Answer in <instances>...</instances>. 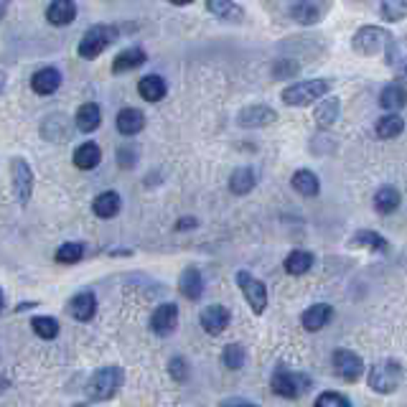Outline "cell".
Instances as JSON below:
<instances>
[{
	"label": "cell",
	"mask_w": 407,
	"mask_h": 407,
	"mask_svg": "<svg viewBox=\"0 0 407 407\" xmlns=\"http://www.w3.org/2000/svg\"><path fill=\"white\" fill-rule=\"evenodd\" d=\"M122 382H125V372L120 369V367H104V369H97L92 374L84 392H87L89 400L104 402V400H112L120 392Z\"/></svg>",
	"instance_id": "1"
},
{
	"label": "cell",
	"mask_w": 407,
	"mask_h": 407,
	"mask_svg": "<svg viewBox=\"0 0 407 407\" xmlns=\"http://www.w3.org/2000/svg\"><path fill=\"white\" fill-rule=\"evenodd\" d=\"M331 84L326 79H308V81H298V84H290L280 92V99L288 107H305V104L319 102L321 97L328 95Z\"/></svg>",
	"instance_id": "2"
},
{
	"label": "cell",
	"mask_w": 407,
	"mask_h": 407,
	"mask_svg": "<svg viewBox=\"0 0 407 407\" xmlns=\"http://www.w3.org/2000/svg\"><path fill=\"white\" fill-rule=\"evenodd\" d=\"M354 51L359 56H377L379 51L385 49H392V33L382 26H362V29L354 33Z\"/></svg>",
	"instance_id": "3"
},
{
	"label": "cell",
	"mask_w": 407,
	"mask_h": 407,
	"mask_svg": "<svg viewBox=\"0 0 407 407\" xmlns=\"http://www.w3.org/2000/svg\"><path fill=\"white\" fill-rule=\"evenodd\" d=\"M120 38V29L118 26H92V29L81 36L79 41V56L81 59H97L99 54L112 46Z\"/></svg>",
	"instance_id": "4"
},
{
	"label": "cell",
	"mask_w": 407,
	"mask_h": 407,
	"mask_svg": "<svg viewBox=\"0 0 407 407\" xmlns=\"http://www.w3.org/2000/svg\"><path fill=\"white\" fill-rule=\"evenodd\" d=\"M400 379H402L400 362H394V359H385V362L372 364L369 379H367V382H369V387L374 390V392L390 394L400 387Z\"/></svg>",
	"instance_id": "5"
},
{
	"label": "cell",
	"mask_w": 407,
	"mask_h": 407,
	"mask_svg": "<svg viewBox=\"0 0 407 407\" xmlns=\"http://www.w3.org/2000/svg\"><path fill=\"white\" fill-rule=\"evenodd\" d=\"M10 184H13L15 201L26 207L33 193V170H31L26 158H13L10 161Z\"/></svg>",
	"instance_id": "6"
},
{
	"label": "cell",
	"mask_w": 407,
	"mask_h": 407,
	"mask_svg": "<svg viewBox=\"0 0 407 407\" xmlns=\"http://www.w3.org/2000/svg\"><path fill=\"white\" fill-rule=\"evenodd\" d=\"M237 285L239 290H242L244 301L250 303L252 313H265L267 308V288L262 285V282L255 278V275H250L247 270H239L237 273Z\"/></svg>",
	"instance_id": "7"
},
{
	"label": "cell",
	"mask_w": 407,
	"mask_h": 407,
	"mask_svg": "<svg viewBox=\"0 0 407 407\" xmlns=\"http://www.w3.org/2000/svg\"><path fill=\"white\" fill-rule=\"evenodd\" d=\"M275 394H280L285 400H296L301 394L311 387V379L305 377V374H298V372H278L270 382Z\"/></svg>",
	"instance_id": "8"
},
{
	"label": "cell",
	"mask_w": 407,
	"mask_h": 407,
	"mask_svg": "<svg viewBox=\"0 0 407 407\" xmlns=\"http://www.w3.org/2000/svg\"><path fill=\"white\" fill-rule=\"evenodd\" d=\"M333 372L344 382H356L364 374L362 356L356 354V351H349V349H336L333 351Z\"/></svg>",
	"instance_id": "9"
},
{
	"label": "cell",
	"mask_w": 407,
	"mask_h": 407,
	"mask_svg": "<svg viewBox=\"0 0 407 407\" xmlns=\"http://www.w3.org/2000/svg\"><path fill=\"white\" fill-rule=\"evenodd\" d=\"M278 120V112L267 104H250L237 115L239 127H267Z\"/></svg>",
	"instance_id": "10"
},
{
	"label": "cell",
	"mask_w": 407,
	"mask_h": 407,
	"mask_svg": "<svg viewBox=\"0 0 407 407\" xmlns=\"http://www.w3.org/2000/svg\"><path fill=\"white\" fill-rule=\"evenodd\" d=\"M178 324V308L173 303H163L158 305L153 316H150V328L158 333V336H168Z\"/></svg>",
	"instance_id": "11"
},
{
	"label": "cell",
	"mask_w": 407,
	"mask_h": 407,
	"mask_svg": "<svg viewBox=\"0 0 407 407\" xmlns=\"http://www.w3.org/2000/svg\"><path fill=\"white\" fill-rule=\"evenodd\" d=\"M31 87H33V92H36V95H44V97L54 95V92L61 87L59 69H54V67L38 69L36 74L31 77Z\"/></svg>",
	"instance_id": "12"
},
{
	"label": "cell",
	"mask_w": 407,
	"mask_h": 407,
	"mask_svg": "<svg viewBox=\"0 0 407 407\" xmlns=\"http://www.w3.org/2000/svg\"><path fill=\"white\" fill-rule=\"evenodd\" d=\"M230 326V311L224 305H209L207 311L201 313V328L212 336H219Z\"/></svg>",
	"instance_id": "13"
},
{
	"label": "cell",
	"mask_w": 407,
	"mask_h": 407,
	"mask_svg": "<svg viewBox=\"0 0 407 407\" xmlns=\"http://www.w3.org/2000/svg\"><path fill=\"white\" fill-rule=\"evenodd\" d=\"M178 290L181 296L189 298V301H199L204 296V278L196 267H186L181 273V280H178Z\"/></svg>",
	"instance_id": "14"
},
{
	"label": "cell",
	"mask_w": 407,
	"mask_h": 407,
	"mask_svg": "<svg viewBox=\"0 0 407 407\" xmlns=\"http://www.w3.org/2000/svg\"><path fill=\"white\" fill-rule=\"evenodd\" d=\"M145 51H143L141 46H127L125 51H120L112 61V72L115 74H122V72H130V69H138L145 64Z\"/></svg>",
	"instance_id": "15"
},
{
	"label": "cell",
	"mask_w": 407,
	"mask_h": 407,
	"mask_svg": "<svg viewBox=\"0 0 407 407\" xmlns=\"http://www.w3.org/2000/svg\"><path fill=\"white\" fill-rule=\"evenodd\" d=\"M46 18L51 26H69L77 18L74 0H51V6L46 8Z\"/></svg>",
	"instance_id": "16"
},
{
	"label": "cell",
	"mask_w": 407,
	"mask_h": 407,
	"mask_svg": "<svg viewBox=\"0 0 407 407\" xmlns=\"http://www.w3.org/2000/svg\"><path fill=\"white\" fill-rule=\"evenodd\" d=\"M407 102V92H405V81L397 79L392 81V84H387L385 89H382V95H379V104L385 107L387 112H397L402 110Z\"/></svg>",
	"instance_id": "17"
},
{
	"label": "cell",
	"mask_w": 407,
	"mask_h": 407,
	"mask_svg": "<svg viewBox=\"0 0 407 407\" xmlns=\"http://www.w3.org/2000/svg\"><path fill=\"white\" fill-rule=\"evenodd\" d=\"M120 209H122V201H120L118 191H102L99 196H95V201H92V212H95L99 219H112V216H118Z\"/></svg>",
	"instance_id": "18"
},
{
	"label": "cell",
	"mask_w": 407,
	"mask_h": 407,
	"mask_svg": "<svg viewBox=\"0 0 407 407\" xmlns=\"http://www.w3.org/2000/svg\"><path fill=\"white\" fill-rule=\"evenodd\" d=\"M69 313L74 316L77 321H92L95 319V313H97V298L95 293H77L74 298H72V303H69Z\"/></svg>",
	"instance_id": "19"
},
{
	"label": "cell",
	"mask_w": 407,
	"mask_h": 407,
	"mask_svg": "<svg viewBox=\"0 0 407 407\" xmlns=\"http://www.w3.org/2000/svg\"><path fill=\"white\" fill-rule=\"evenodd\" d=\"M145 127V115L138 107H125L118 112V130L122 135H138Z\"/></svg>",
	"instance_id": "20"
},
{
	"label": "cell",
	"mask_w": 407,
	"mask_h": 407,
	"mask_svg": "<svg viewBox=\"0 0 407 407\" xmlns=\"http://www.w3.org/2000/svg\"><path fill=\"white\" fill-rule=\"evenodd\" d=\"M77 127H79L81 133H95L99 122H102V110H99V104L95 102H84L77 110Z\"/></svg>",
	"instance_id": "21"
},
{
	"label": "cell",
	"mask_w": 407,
	"mask_h": 407,
	"mask_svg": "<svg viewBox=\"0 0 407 407\" xmlns=\"http://www.w3.org/2000/svg\"><path fill=\"white\" fill-rule=\"evenodd\" d=\"M138 92H141L145 102H161L163 97L168 95V87H166V81L158 74H148L138 81Z\"/></svg>",
	"instance_id": "22"
},
{
	"label": "cell",
	"mask_w": 407,
	"mask_h": 407,
	"mask_svg": "<svg viewBox=\"0 0 407 407\" xmlns=\"http://www.w3.org/2000/svg\"><path fill=\"white\" fill-rule=\"evenodd\" d=\"M331 316H333L331 305H326V303L311 305V308L303 313V328L305 331H321V328L331 321Z\"/></svg>",
	"instance_id": "23"
},
{
	"label": "cell",
	"mask_w": 407,
	"mask_h": 407,
	"mask_svg": "<svg viewBox=\"0 0 407 407\" xmlns=\"http://www.w3.org/2000/svg\"><path fill=\"white\" fill-rule=\"evenodd\" d=\"M207 8L216 18H222V21H230V23L244 21V10L234 0H207Z\"/></svg>",
	"instance_id": "24"
},
{
	"label": "cell",
	"mask_w": 407,
	"mask_h": 407,
	"mask_svg": "<svg viewBox=\"0 0 407 407\" xmlns=\"http://www.w3.org/2000/svg\"><path fill=\"white\" fill-rule=\"evenodd\" d=\"M402 130H405V120H402L397 112H387L385 118H379L377 125H374V133H377V138H382V141H392V138H397Z\"/></svg>",
	"instance_id": "25"
},
{
	"label": "cell",
	"mask_w": 407,
	"mask_h": 407,
	"mask_svg": "<svg viewBox=\"0 0 407 407\" xmlns=\"http://www.w3.org/2000/svg\"><path fill=\"white\" fill-rule=\"evenodd\" d=\"M99 161H102V150H99L97 143H84V145H79V148L74 150V166L81 170L97 168Z\"/></svg>",
	"instance_id": "26"
},
{
	"label": "cell",
	"mask_w": 407,
	"mask_h": 407,
	"mask_svg": "<svg viewBox=\"0 0 407 407\" xmlns=\"http://www.w3.org/2000/svg\"><path fill=\"white\" fill-rule=\"evenodd\" d=\"M339 107L341 104L336 97H321L319 107L313 112V118H316V122H319L321 127H331L333 122H336V118H339Z\"/></svg>",
	"instance_id": "27"
},
{
	"label": "cell",
	"mask_w": 407,
	"mask_h": 407,
	"mask_svg": "<svg viewBox=\"0 0 407 407\" xmlns=\"http://www.w3.org/2000/svg\"><path fill=\"white\" fill-rule=\"evenodd\" d=\"M293 189H296L301 196H319V191H321L319 176L308 168L296 170V176H293Z\"/></svg>",
	"instance_id": "28"
},
{
	"label": "cell",
	"mask_w": 407,
	"mask_h": 407,
	"mask_svg": "<svg viewBox=\"0 0 407 407\" xmlns=\"http://www.w3.org/2000/svg\"><path fill=\"white\" fill-rule=\"evenodd\" d=\"M255 184H257V176H255V170L247 168V166L237 168L230 178V189H232V193H237V196L250 193L252 189H255Z\"/></svg>",
	"instance_id": "29"
},
{
	"label": "cell",
	"mask_w": 407,
	"mask_h": 407,
	"mask_svg": "<svg viewBox=\"0 0 407 407\" xmlns=\"http://www.w3.org/2000/svg\"><path fill=\"white\" fill-rule=\"evenodd\" d=\"M397 207H400V191L394 186H382L374 193V209H377L379 214H392Z\"/></svg>",
	"instance_id": "30"
},
{
	"label": "cell",
	"mask_w": 407,
	"mask_h": 407,
	"mask_svg": "<svg viewBox=\"0 0 407 407\" xmlns=\"http://www.w3.org/2000/svg\"><path fill=\"white\" fill-rule=\"evenodd\" d=\"M313 267V255L311 252H305V250H293L285 257V270H288L290 275H303L308 273Z\"/></svg>",
	"instance_id": "31"
},
{
	"label": "cell",
	"mask_w": 407,
	"mask_h": 407,
	"mask_svg": "<svg viewBox=\"0 0 407 407\" xmlns=\"http://www.w3.org/2000/svg\"><path fill=\"white\" fill-rule=\"evenodd\" d=\"M31 328H33V333H36L38 339H46V341L59 336V324L51 316H33L31 319Z\"/></svg>",
	"instance_id": "32"
},
{
	"label": "cell",
	"mask_w": 407,
	"mask_h": 407,
	"mask_svg": "<svg viewBox=\"0 0 407 407\" xmlns=\"http://www.w3.org/2000/svg\"><path fill=\"white\" fill-rule=\"evenodd\" d=\"M290 18L303 23V26H313L316 21H321V10L313 3H296V6L290 8Z\"/></svg>",
	"instance_id": "33"
},
{
	"label": "cell",
	"mask_w": 407,
	"mask_h": 407,
	"mask_svg": "<svg viewBox=\"0 0 407 407\" xmlns=\"http://www.w3.org/2000/svg\"><path fill=\"white\" fill-rule=\"evenodd\" d=\"M354 244H362V247H369V250H377V252H387L390 250V244L387 239L379 234V232H372V230H359L354 234Z\"/></svg>",
	"instance_id": "34"
},
{
	"label": "cell",
	"mask_w": 407,
	"mask_h": 407,
	"mask_svg": "<svg viewBox=\"0 0 407 407\" xmlns=\"http://www.w3.org/2000/svg\"><path fill=\"white\" fill-rule=\"evenodd\" d=\"M81 257H84V247L79 242H64L56 250V262L61 265H77Z\"/></svg>",
	"instance_id": "35"
},
{
	"label": "cell",
	"mask_w": 407,
	"mask_h": 407,
	"mask_svg": "<svg viewBox=\"0 0 407 407\" xmlns=\"http://www.w3.org/2000/svg\"><path fill=\"white\" fill-rule=\"evenodd\" d=\"M244 359H247V354H244V346H239V344H227L222 351V362L227 369H242L244 367Z\"/></svg>",
	"instance_id": "36"
},
{
	"label": "cell",
	"mask_w": 407,
	"mask_h": 407,
	"mask_svg": "<svg viewBox=\"0 0 407 407\" xmlns=\"http://www.w3.org/2000/svg\"><path fill=\"white\" fill-rule=\"evenodd\" d=\"M407 15V0H382V18L390 23H400Z\"/></svg>",
	"instance_id": "37"
},
{
	"label": "cell",
	"mask_w": 407,
	"mask_h": 407,
	"mask_svg": "<svg viewBox=\"0 0 407 407\" xmlns=\"http://www.w3.org/2000/svg\"><path fill=\"white\" fill-rule=\"evenodd\" d=\"M313 407H351V402H349L341 392H324Z\"/></svg>",
	"instance_id": "38"
},
{
	"label": "cell",
	"mask_w": 407,
	"mask_h": 407,
	"mask_svg": "<svg viewBox=\"0 0 407 407\" xmlns=\"http://www.w3.org/2000/svg\"><path fill=\"white\" fill-rule=\"evenodd\" d=\"M168 372L176 382H184V379L189 377V364H186V359H181V356H173L168 364Z\"/></svg>",
	"instance_id": "39"
},
{
	"label": "cell",
	"mask_w": 407,
	"mask_h": 407,
	"mask_svg": "<svg viewBox=\"0 0 407 407\" xmlns=\"http://www.w3.org/2000/svg\"><path fill=\"white\" fill-rule=\"evenodd\" d=\"M135 158H138V153H135L133 145H130L127 150H120V153H118V161H120V166H122V168H133Z\"/></svg>",
	"instance_id": "40"
},
{
	"label": "cell",
	"mask_w": 407,
	"mask_h": 407,
	"mask_svg": "<svg viewBox=\"0 0 407 407\" xmlns=\"http://www.w3.org/2000/svg\"><path fill=\"white\" fill-rule=\"evenodd\" d=\"M280 67H285V69H275V77H296L298 69H301L296 61H288V64H285V61H280Z\"/></svg>",
	"instance_id": "41"
},
{
	"label": "cell",
	"mask_w": 407,
	"mask_h": 407,
	"mask_svg": "<svg viewBox=\"0 0 407 407\" xmlns=\"http://www.w3.org/2000/svg\"><path fill=\"white\" fill-rule=\"evenodd\" d=\"M222 407H257V405H250V402H244V400H227V402H222Z\"/></svg>",
	"instance_id": "42"
},
{
	"label": "cell",
	"mask_w": 407,
	"mask_h": 407,
	"mask_svg": "<svg viewBox=\"0 0 407 407\" xmlns=\"http://www.w3.org/2000/svg\"><path fill=\"white\" fill-rule=\"evenodd\" d=\"M191 227H196V219H178V224H176V230H191Z\"/></svg>",
	"instance_id": "43"
},
{
	"label": "cell",
	"mask_w": 407,
	"mask_h": 407,
	"mask_svg": "<svg viewBox=\"0 0 407 407\" xmlns=\"http://www.w3.org/2000/svg\"><path fill=\"white\" fill-rule=\"evenodd\" d=\"M8 6H10V0H0V21L6 18V13H8Z\"/></svg>",
	"instance_id": "44"
},
{
	"label": "cell",
	"mask_w": 407,
	"mask_h": 407,
	"mask_svg": "<svg viewBox=\"0 0 407 407\" xmlns=\"http://www.w3.org/2000/svg\"><path fill=\"white\" fill-rule=\"evenodd\" d=\"M173 6H189V3H193V0H170Z\"/></svg>",
	"instance_id": "45"
},
{
	"label": "cell",
	"mask_w": 407,
	"mask_h": 407,
	"mask_svg": "<svg viewBox=\"0 0 407 407\" xmlns=\"http://www.w3.org/2000/svg\"><path fill=\"white\" fill-rule=\"evenodd\" d=\"M3 305H6V296H3V290H0V311H3Z\"/></svg>",
	"instance_id": "46"
},
{
	"label": "cell",
	"mask_w": 407,
	"mask_h": 407,
	"mask_svg": "<svg viewBox=\"0 0 407 407\" xmlns=\"http://www.w3.org/2000/svg\"><path fill=\"white\" fill-rule=\"evenodd\" d=\"M74 407H87V405H74Z\"/></svg>",
	"instance_id": "47"
}]
</instances>
